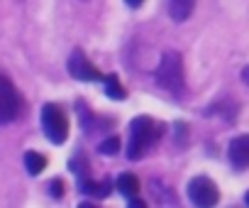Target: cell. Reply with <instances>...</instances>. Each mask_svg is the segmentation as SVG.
<instances>
[{
    "label": "cell",
    "mask_w": 249,
    "mask_h": 208,
    "mask_svg": "<svg viewBox=\"0 0 249 208\" xmlns=\"http://www.w3.org/2000/svg\"><path fill=\"white\" fill-rule=\"evenodd\" d=\"M117 191L122 193V196H137V191H140V179L135 176V174H120L117 176Z\"/></svg>",
    "instance_id": "9"
},
{
    "label": "cell",
    "mask_w": 249,
    "mask_h": 208,
    "mask_svg": "<svg viewBox=\"0 0 249 208\" xmlns=\"http://www.w3.org/2000/svg\"><path fill=\"white\" fill-rule=\"evenodd\" d=\"M69 74L73 78H78V81H103V74L90 64V59L81 49H76L69 57Z\"/></svg>",
    "instance_id": "6"
},
{
    "label": "cell",
    "mask_w": 249,
    "mask_h": 208,
    "mask_svg": "<svg viewBox=\"0 0 249 208\" xmlns=\"http://www.w3.org/2000/svg\"><path fill=\"white\" fill-rule=\"evenodd\" d=\"M188 198L193 201V206H200V208H210L220 201V191L215 186L213 179L208 176H196L191 179L188 184Z\"/></svg>",
    "instance_id": "5"
},
{
    "label": "cell",
    "mask_w": 249,
    "mask_h": 208,
    "mask_svg": "<svg viewBox=\"0 0 249 208\" xmlns=\"http://www.w3.org/2000/svg\"><path fill=\"white\" fill-rule=\"evenodd\" d=\"M196 8V0H169V15L176 20V22H183L191 18Z\"/></svg>",
    "instance_id": "8"
},
{
    "label": "cell",
    "mask_w": 249,
    "mask_h": 208,
    "mask_svg": "<svg viewBox=\"0 0 249 208\" xmlns=\"http://www.w3.org/2000/svg\"><path fill=\"white\" fill-rule=\"evenodd\" d=\"M103 81H105V95L107 98H115V100H124V98H127V91L120 86V81H117L115 74L103 76Z\"/></svg>",
    "instance_id": "10"
},
{
    "label": "cell",
    "mask_w": 249,
    "mask_h": 208,
    "mask_svg": "<svg viewBox=\"0 0 249 208\" xmlns=\"http://www.w3.org/2000/svg\"><path fill=\"white\" fill-rule=\"evenodd\" d=\"M230 162L237 167V169H244L249 167V135H239L230 142Z\"/></svg>",
    "instance_id": "7"
},
{
    "label": "cell",
    "mask_w": 249,
    "mask_h": 208,
    "mask_svg": "<svg viewBox=\"0 0 249 208\" xmlns=\"http://www.w3.org/2000/svg\"><path fill=\"white\" fill-rule=\"evenodd\" d=\"M242 78H244V81L249 83V69H244V71H242Z\"/></svg>",
    "instance_id": "16"
},
{
    "label": "cell",
    "mask_w": 249,
    "mask_h": 208,
    "mask_svg": "<svg viewBox=\"0 0 249 208\" xmlns=\"http://www.w3.org/2000/svg\"><path fill=\"white\" fill-rule=\"evenodd\" d=\"M98 150H100V154L112 157V154H117V152H120V140H117V137H107V140H105V142H103Z\"/></svg>",
    "instance_id": "12"
},
{
    "label": "cell",
    "mask_w": 249,
    "mask_h": 208,
    "mask_svg": "<svg viewBox=\"0 0 249 208\" xmlns=\"http://www.w3.org/2000/svg\"><path fill=\"white\" fill-rule=\"evenodd\" d=\"M25 167H27V171L32 176H37V174H42L47 169V157L39 154V152H27L25 154Z\"/></svg>",
    "instance_id": "11"
},
{
    "label": "cell",
    "mask_w": 249,
    "mask_h": 208,
    "mask_svg": "<svg viewBox=\"0 0 249 208\" xmlns=\"http://www.w3.org/2000/svg\"><path fill=\"white\" fill-rule=\"evenodd\" d=\"M124 3H127L130 8H140V5L144 3V0H124Z\"/></svg>",
    "instance_id": "15"
},
{
    "label": "cell",
    "mask_w": 249,
    "mask_h": 208,
    "mask_svg": "<svg viewBox=\"0 0 249 208\" xmlns=\"http://www.w3.org/2000/svg\"><path fill=\"white\" fill-rule=\"evenodd\" d=\"M127 206H130V208H135V206H137V208H144V201H140V198L130 196V203H127Z\"/></svg>",
    "instance_id": "14"
},
{
    "label": "cell",
    "mask_w": 249,
    "mask_h": 208,
    "mask_svg": "<svg viewBox=\"0 0 249 208\" xmlns=\"http://www.w3.org/2000/svg\"><path fill=\"white\" fill-rule=\"evenodd\" d=\"M244 201H247V206H249V191H247V196H244Z\"/></svg>",
    "instance_id": "17"
},
{
    "label": "cell",
    "mask_w": 249,
    "mask_h": 208,
    "mask_svg": "<svg viewBox=\"0 0 249 208\" xmlns=\"http://www.w3.org/2000/svg\"><path fill=\"white\" fill-rule=\"evenodd\" d=\"M42 130L47 135L49 142L54 145H64L66 137H69V120H66V113L54 106V103H47L42 108Z\"/></svg>",
    "instance_id": "3"
},
{
    "label": "cell",
    "mask_w": 249,
    "mask_h": 208,
    "mask_svg": "<svg viewBox=\"0 0 249 208\" xmlns=\"http://www.w3.org/2000/svg\"><path fill=\"white\" fill-rule=\"evenodd\" d=\"M164 125L157 123L154 118L140 115L130 123V145H127V159H142L147 154V150L161 137Z\"/></svg>",
    "instance_id": "1"
},
{
    "label": "cell",
    "mask_w": 249,
    "mask_h": 208,
    "mask_svg": "<svg viewBox=\"0 0 249 208\" xmlns=\"http://www.w3.org/2000/svg\"><path fill=\"white\" fill-rule=\"evenodd\" d=\"M157 83L159 88L183 95L186 93V76H183V59L178 52H164L159 66H157Z\"/></svg>",
    "instance_id": "2"
},
{
    "label": "cell",
    "mask_w": 249,
    "mask_h": 208,
    "mask_svg": "<svg viewBox=\"0 0 249 208\" xmlns=\"http://www.w3.org/2000/svg\"><path fill=\"white\" fill-rule=\"evenodd\" d=\"M49 184H52V186H49V193H52V196H61V193H64V186H61L59 179H54V181H49Z\"/></svg>",
    "instance_id": "13"
},
{
    "label": "cell",
    "mask_w": 249,
    "mask_h": 208,
    "mask_svg": "<svg viewBox=\"0 0 249 208\" xmlns=\"http://www.w3.org/2000/svg\"><path fill=\"white\" fill-rule=\"evenodd\" d=\"M20 111H22V98L18 88L5 74H0V125L13 123L20 115Z\"/></svg>",
    "instance_id": "4"
}]
</instances>
